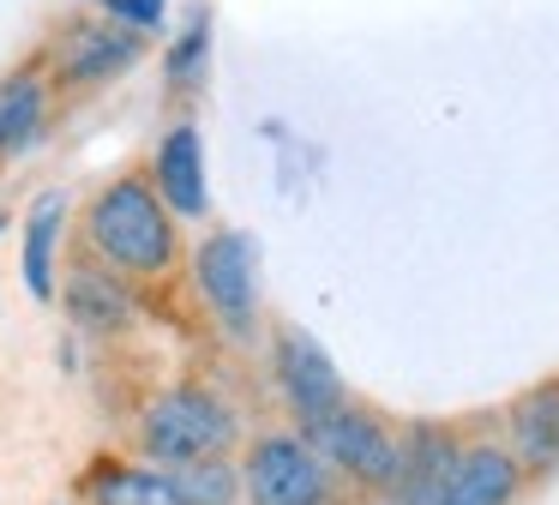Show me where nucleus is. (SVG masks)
Returning <instances> with one entry per match:
<instances>
[{"instance_id": "14", "label": "nucleus", "mask_w": 559, "mask_h": 505, "mask_svg": "<svg viewBox=\"0 0 559 505\" xmlns=\"http://www.w3.org/2000/svg\"><path fill=\"white\" fill-rule=\"evenodd\" d=\"M49 120V79L43 72H13L0 79V156H19Z\"/></svg>"}, {"instance_id": "9", "label": "nucleus", "mask_w": 559, "mask_h": 505, "mask_svg": "<svg viewBox=\"0 0 559 505\" xmlns=\"http://www.w3.org/2000/svg\"><path fill=\"white\" fill-rule=\"evenodd\" d=\"M55 289H61V307L73 313L79 331L103 337V331L133 325V283H127L121 271H109V265L85 259V265L67 271V283H55Z\"/></svg>"}, {"instance_id": "18", "label": "nucleus", "mask_w": 559, "mask_h": 505, "mask_svg": "<svg viewBox=\"0 0 559 505\" xmlns=\"http://www.w3.org/2000/svg\"><path fill=\"white\" fill-rule=\"evenodd\" d=\"M199 55H205V24H193V43H181L175 48V79H187V72H199Z\"/></svg>"}, {"instance_id": "13", "label": "nucleus", "mask_w": 559, "mask_h": 505, "mask_svg": "<svg viewBox=\"0 0 559 505\" xmlns=\"http://www.w3.org/2000/svg\"><path fill=\"white\" fill-rule=\"evenodd\" d=\"M85 493L91 505H187L163 463H127V457H97L85 469Z\"/></svg>"}, {"instance_id": "12", "label": "nucleus", "mask_w": 559, "mask_h": 505, "mask_svg": "<svg viewBox=\"0 0 559 505\" xmlns=\"http://www.w3.org/2000/svg\"><path fill=\"white\" fill-rule=\"evenodd\" d=\"M511 457L523 463V475H554L559 469V379H542L511 403Z\"/></svg>"}, {"instance_id": "6", "label": "nucleus", "mask_w": 559, "mask_h": 505, "mask_svg": "<svg viewBox=\"0 0 559 505\" xmlns=\"http://www.w3.org/2000/svg\"><path fill=\"white\" fill-rule=\"evenodd\" d=\"M271 373H277V391H283V403H289L295 427H313L319 415L349 403L331 355L319 349L313 331H301V325H283V331L271 337Z\"/></svg>"}, {"instance_id": "5", "label": "nucleus", "mask_w": 559, "mask_h": 505, "mask_svg": "<svg viewBox=\"0 0 559 505\" xmlns=\"http://www.w3.org/2000/svg\"><path fill=\"white\" fill-rule=\"evenodd\" d=\"M193 289L205 301V313L235 337H253L259 325V277H253V240L217 228L193 247Z\"/></svg>"}, {"instance_id": "15", "label": "nucleus", "mask_w": 559, "mask_h": 505, "mask_svg": "<svg viewBox=\"0 0 559 505\" xmlns=\"http://www.w3.org/2000/svg\"><path fill=\"white\" fill-rule=\"evenodd\" d=\"M61 211H67L61 192L31 204V223H25V289H31V301H55V235H61Z\"/></svg>"}, {"instance_id": "11", "label": "nucleus", "mask_w": 559, "mask_h": 505, "mask_svg": "<svg viewBox=\"0 0 559 505\" xmlns=\"http://www.w3.org/2000/svg\"><path fill=\"white\" fill-rule=\"evenodd\" d=\"M157 192H163V204H169L175 216H205L211 211V192H205V144H199V127L193 120H181V127H169L163 132V144H157Z\"/></svg>"}, {"instance_id": "1", "label": "nucleus", "mask_w": 559, "mask_h": 505, "mask_svg": "<svg viewBox=\"0 0 559 505\" xmlns=\"http://www.w3.org/2000/svg\"><path fill=\"white\" fill-rule=\"evenodd\" d=\"M85 247L127 283H163L181 265V235H175V211L163 204L157 180L133 168L103 180L85 211Z\"/></svg>"}, {"instance_id": "8", "label": "nucleus", "mask_w": 559, "mask_h": 505, "mask_svg": "<svg viewBox=\"0 0 559 505\" xmlns=\"http://www.w3.org/2000/svg\"><path fill=\"white\" fill-rule=\"evenodd\" d=\"M523 463L499 439H463L445 475V505H518Z\"/></svg>"}, {"instance_id": "4", "label": "nucleus", "mask_w": 559, "mask_h": 505, "mask_svg": "<svg viewBox=\"0 0 559 505\" xmlns=\"http://www.w3.org/2000/svg\"><path fill=\"white\" fill-rule=\"evenodd\" d=\"M313 439V451L337 469L349 488L385 493V481L397 475V451H403V427H391L385 415L361 403H337L331 415H319L313 427H301Z\"/></svg>"}, {"instance_id": "3", "label": "nucleus", "mask_w": 559, "mask_h": 505, "mask_svg": "<svg viewBox=\"0 0 559 505\" xmlns=\"http://www.w3.org/2000/svg\"><path fill=\"white\" fill-rule=\"evenodd\" d=\"M241 505H337V469L301 427H271L241 457Z\"/></svg>"}, {"instance_id": "17", "label": "nucleus", "mask_w": 559, "mask_h": 505, "mask_svg": "<svg viewBox=\"0 0 559 505\" xmlns=\"http://www.w3.org/2000/svg\"><path fill=\"white\" fill-rule=\"evenodd\" d=\"M103 12L127 31H157L163 24V0H103Z\"/></svg>"}, {"instance_id": "16", "label": "nucleus", "mask_w": 559, "mask_h": 505, "mask_svg": "<svg viewBox=\"0 0 559 505\" xmlns=\"http://www.w3.org/2000/svg\"><path fill=\"white\" fill-rule=\"evenodd\" d=\"M169 475H175V488L187 493V505H241V463H235L229 451L175 463Z\"/></svg>"}, {"instance_id": "7", "label": "nucleus", "mask_w": 559, "mask_h": 505, "mask_svg": "<svg viewBox=\"0 0 559 505\" xmlns=\"http://www.w3.org/2000/svg\"><path fill=\"white\" fill-rule=\"evenodd\" d=\"M457 427L445 421H409L403 427V451H397V475L385 481L379 500L385 505H445V475L457 457Z\"/></svg>"}, {"instance_id": "10", "label": "nucleus", "mask_w": 559, "mask_h": 505, "mask_svg": "<svg viewBox=\"0 0 559 505\" xmlns=\"http://www.w3.org/2000/svg\"><path fill=\"white\" fill-rule=\"evenodd\" d=\"M133 60H139V31H127V24H79V31H67L61 55H55V79L85 91V84L127 72Z\"/></svg>"}, {"instance_id": "2", "label": "nucleus", "mask_w": 559, "mask_h": 505, "mask_svg": "<svg viewBox=\"0 0 559 505\" xmlns=\"http://www.w3.org/2000/svg\"><path fill=\"white\" fill-rule=\"evenodd\" d=\"M235 445H241V415L205 385H169L139 415V451L163 469L193 463V457H211V451H235Z\"/></svg>"}]
</instances>
